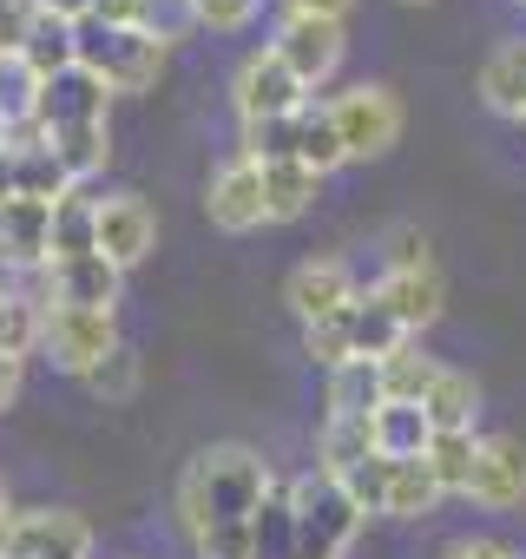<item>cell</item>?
<instances>
[{
  "instance_id": "1",
  "label": "cell",
  "mask_w": 526,
  "mask_h": 559,
  "mask_svg": "<svg viewBox=\"0 0 526 559\" xmlns=\"http://www.w3.org/2000/svg\"><path fill=\"white\" fill-rule=\"evenodd\" d=\"M277 487V474L263 467L256 448L243 441H217L198 448L178 474V526L191 539L198 559H250V526L263 493Z\"/></svg>"
},
{
  "instance_id": "2",
  "label": "cell",
  "mask_w": 526,
  "mask_h": 559,
  "mask_svg": "<svg viewBox=\"0 0 526 559\" xmlns=\"http://www.w3.org/2000/svg\"><path fill=\"white\" fill-rule=\"evenodd\" d=\"M408 336H402V323L375 304V290H362V297H349L336 317H323V323H310L303 330V356L330 376V369H349V362H382L388 349H402Z\"/></svg>"
},
{
  "instance_id": "3",
  "label": "cell",
  "mask_w": 526,
  "mask_h": 559,
  "mask_svg": "<svg viewBox=\"0 0 526 559\" xmlns=\"http://www.w3.org/2000/svg\"><path fill=\"white\" fill-rule=\"evenodd\" d=\"M284 493H290V520H297V559H343L356 546V533H362L369 513L349 500L343 480H330L323 467H310Z\"/></svg>"
},
{
  "instance_id": "4",
  "label": "cell",
  "mask_w": 526,
  "mask_h": 559,
  "mask_svg": "<svg viewBox=\"0 0 526 559\" xmlns=\"http://www.w3.org/2000/svg\"><path fill=\"white\" fill-rule=\"evenodd\" d=\"M80 67L106 86V93H152L165 73V47L139 27H99L80 21Z\"/></svg>"
},
{
  "instance_id": "5",
  "label": "cell",
  "mask_w": 526,
  "mask_h": 559,
  "mask_svg": "<svg viewBox=\"0 0 526 559\" xmlns=\"http://www.w3.org/2000/svg\"><path fill=\"white\" fill-rule=\"evenodd\" d=\"M93 526L73 507H14L0 520V559H86Z\"/></svg>"
},
{
  "instance_id": "6",
  "label": "cell",
  "mask_w": 526,
  "mask_h": 559,
  "mask_svg": "<svg viewBox=\"0 0 526 559\" xmlns=\"http://www.w3.org/2000/svg\"><path fill=\"white\" fill-rule=\"evenodd\" d=\"M330 119H336V132H343V152H349V158H382V152L402 139V126H408V112H402L395 86H375V80H362V86L336 93V99H330Z\"/></svg>"
},
{
  "instance_id": "7",
  "label": "cell",
  "mask_w": 526,
  "mask_h": 559,
  "mask_svg": "<svg viewBox=\"0 0 526 559\" xmlns=\"http://www.w3.org/2000/svg\"><path fill=\"white\" fill-rule=\"evenodd\" d=\"M93 250L125 276L139 270L152 250H158V211L139 198V191H112V198H93Z\"/></svg>"
},
{
  "instance_id": "8",
  "label": "cell",
  "mask_w": 526,
  "mask_h": 559,
  "mask_svg": "<svg viewBox=\"0 0 526 559\" xmlns=\"http://www.w3.org/2000/svg\"><path fill=\"white\" fill-rule=\"evenodd\" d=\"M230 106H237V119L243 126H263V119H290L297 106H310V86L263 47V53H250L243 67H237V80H230Z\"/></svg>"
},
{
  "instance_id": "9",
  "label": "cell",
  "mask_w": 526,
  "mask_h": 559,
  "mask_svg": "<svg viewBox=\"0 0 526 559\" xmlns=\"http://www.w3.org/2000/svg\"><path fill=\"white\" fill-rule=\"evenodd\" d=\"M40 349L53 356V369L86 382L119 349V323H112V310H47V343Z\"/></svg>"
},
{
  "instance_id": "10",
  "label": "cell",
  "mask_w": 526,
  "mask_h": 559,
  "mask_svg": "<svg viewBox=\"0 0 526 559\" xmlns=\"http://www.w3.org/2000/svg\"><path fill=\"white\" fill-rule=\"evenodd\" d=\"M271 53L316 93V86H330L336 80V67H343V21H310V14H284V27H277V40H271Z\"/></svg>"
},
{
  "instance_id": "11",
  "label": "cell",
  "mask_w": 526,
  "mask_h": 559,
  "mask_svg": "<svg viewBox=\"0 0 526 559\" xmlns=\"http://www.w3.org/2000/svg\"><path fill=\"white\" fill-rule=\"evenodd\" d=\"M204 217L224 230V237H243V230H263L271 224V211H263V171L250 158H230L211 171L204 185Z\"/></svg>"
},
{
  "instance_id": "12",
  "label": "cell",
  "mask_w": 526,
  "mask_h": 559,
  "mask_svg": "<svg viewBox=\"0 0 526 559\" xmlns=\"http://www.w3.org/2000/svg\"><path fill=\"white\" fill-rule=\"evenodd\" d=\"M375 304L402 323V336H421L441 310H447V276L434 263H415V270H382L375 276Z\"/></svg>"
},
{
  "instance_id": "13",
  "label": "cell",
  "mask_w": 526,
  "mask_h": 559,
  "mask_svg": "<svg viewBox=\"0 0 526 559\" xmlns=\"http://www.w3.org/2000/svg\"><path fill=\"white\" fill-rule=\"evenodd\" d=\"M467 500L487 513H506L526 500V441L519 435H480V461L467 480Z\"/></svg>"
},
{
  "instance_id": "14",
  "label": "cell",
  "mask_w": 526,
  "mask_h": 559,
  "mask_svg": "<svg viewBox=\"0 0 526 559\" xmlns=\"http://www.w3.org/2000/svg\"><path fill=\"white\" fill-rule=\"evenodd\" d=\"M53 263V204L8 198L0 204V270H47Z\"/></svg>"
},
{
  "instance_id": "15",
  "label": "cell",
  "mask_w": 526,
  "mask_h": 559,
  "mask_svg": "<svg viewBox=\"0 0 526 559\" xmlns=\"http://www.w3.org/2000/svg\"><path fill=\"white\" fill-rule=\"evenodd\" d=\"M349 297H362L356 290V276H349V263L343 257H310V263H297L290 270V284H284V304L297 310V323L310 330V323H323V317H336Z\"/></svg>"
},
{
  "instance_id": "16",
  "label": "cell",
  "mask_w": 526,
  "mask_h": 559,
  "mask_svg": "<svg viewBox=\"0 0 526 559\" xmlns=\"http://www.w3.org/2000/svg\"><path fill=\"white\" fill-rule=\"evenodd\" d=\"M119 284H125V276L99 250L67 257V263H47V290H53L47 310H112L119 304Z\"/></svg>"
},
{
  "instance_id": "17",
  "label": "cell",
  "mask_w": 526,
  "mask_h": 559,
  "mask_svg": "<svg viewBox=\"0 0 526 559\" xmlns=\"http://www.w3.org/2000/svg\"><path fill=\"white\" fill-rule=\"evenodd\" d=\"M106 106H112V93L86 73V67H73V73H60V80H47L40 86V112H34V132H67V126H106Z\"/></svg>"
},
{
  "instance_id": "18",
  "label": "cell",
  "mask_w": 526,
  "mask_h": 559,
  "mask_svg": "<svg viewBox=\"0 0 526 559\" xmlns=\"http://www.w3.org/2000/svg\"><path fill=\"white\" fill-rule=\"evenodd\" d=\"M290 165H310L316 178H330L336 165H349L343 132H336V119H330V99H310V106L290 112Z\"/></svg>"
},
{
  "instance_id": "19",
  "label": "cell",
  "mask_w": 526,
  "mask_h": 559,
  "mask_svg": "<svg viewBox=\"0 0 526 559\" xmlns=\"http://www.w3.org/2000/svg\"><path fill=\"white\" fill-rule=\"evenodd\" d=\"M8 165H14V191L21 198H40V204H60V198H73L80 185L60 171V158L47 152V139L27 126V132H14V152H8Z\"/></svg>"
},
{
  "instance_id": "20",
  "label": "cell",
  "mask_w": 526,
  "mask_h": 559,
  "mask_svg": "<svg viewBox=\"0 0 526 559\" xmlns=\"http://www.w3.org/2000/svg\"><path fill=\"white\" fill-rule=\"evenodd\" d=\"M362 461H375V428H369V415H323L316 467H323L330 480H349Z\"/></svg>"
},
{
  "instance_id": "21",
  "label": "cell",
  "mask_w": 526,
  "mask_h": 559,
  "mask_svg": "<svg viewBox=\"0 0 526 559\" xmlns=\"http://www.w3.org/2000/svg\"><path fill=\"white\" fill-rule=\"evenodd\" d=\"M480 99H487V112L526 126V40H506L480 60Z\"/></svg>"
},
{
  "instance_id": "22",
  "label": "cell",
  "mask_w": 526,
  "mask_h": 559,
  "mask_svg": "<svg viewBox=\"0 0 526 559\" xmlns=\"http://www.w3.org/2000/svg\"><path fill=\"white\" fill-rule=\"evenodd\" d=\"M21 60H27L40 80H60V73H73V67H80V27L40 8V14H34V27H27V40H21Z\"/></svg>"
},
{
  "instance_id": "23",
  "label": "cell",
  "mask_w": 526,
  "mask_h": 559,
  "mask_svg": "<svg viewBox=\"0 0 526 559\" xmlns=\"http://www.w3.org/2000/svg\"><path fill=\"white\" fill-rule=\"evenodd\" d=\"M369 428H375V454H388V461H415L434 441V421H428L421 402H382L369 415Z\"/></svg>"
},
{
  "instance_id": "24",
  "label": "cell",
  "mask_w": 526,
  "mask_h": 559,
  "mask_svg": "<svg viewBox=\"0 0 526 559\" xmlns=\"http://www.w3.org/2000/svg\"><path fill=\"white\" fill-rule=\"evenodd\" d=\"M375 369H382V402H428V389L441 382V369H447V362H434V356L408 336V343H402V349H388Z\"/></svg>"
},
{
  "instance_id": "25",
  "label": "cell",
  "mask_w": 526,
  "mask_h": 559,
  "mask_svg": "<svg viewBox=\"0 0 526 559\" xmlns=\"http://www.w3.org/2000/svg\"><path fill=\"white\" fill-rule=\"evenodd\" d=\"M40 139H47V152L60 158V171H67L73 185L99 178L106 158H112V132H106V126H67V132H40Z\"/></svg>"
},
{
  "instance_id": "26",
  "label": "cell",
  "mask_w": 526,
  "mask_h": 559,
  "mask_svg": "<svg viewBox=\"0 0 526 559\" xmlns=\"http://www.w3.org/2000/svg\"><path fill=\"white\" fill-rule=\"evenodd\" d=\"M428 421H434V435H474V421H480V389H474V376H461V369H441V382L428 389Z\"/></svg>"
},
{
  "instance_id": "27",
  "label": "cell",
  "mask_w": 526,
  "mask_h": 559,
  "mask_svg": "<svg viewBox=\"0 0 526 559\" xmlns=\"http://www.w3.org/2000/svg\"><path fill=\"white\" fill-rule=\"evenodd\" d=\"M40 343H47V304L27 290H0V356L27 362Z\"/></svg>"
},
{
  "instance_id": "28",
  "label": "cell",
  "mask_w": 526,
  "mask_h": 559,
  "mask_svg": "<svg viewBox=\"0 0 526 559\" xmlns=\"http://www.w3.org/2000/svg\"><path fill=\"white\" fill-rule=\"evenodd\" d=\"M256 171H263V211H271V224L303 217L316 204V191H323V178L310 165H256Z\"/></svg>"
},
{
  "instance_id": "29",
  "label": "cell",
  "mask_w": 526,
  "mask_h": 559,
  "mask_svg": "<svg viewBox=\"0 0 526 559\" xmlns=\"http://www.w3.org/2000/svg\"><path fill=\"white\" fill-rule=\"evenodd\" d=\"M434 500H441V487H434L421 454L415 461H388V493H382L388 520H421V513H434Z\"/></svg>"
},
{
  "instance_id": "30",
  "label": "cell",
  "mask_w": 526,
  "mask_h": 559,
  "mask_svg": "<svg viewBox=\"0 0 526 559\" xmlns=\"http://www.w3.org/2000/svg\"><path fill=\"white\" fill-rule=\"evenodd\" d=\"M250 559H297V520H290V493H284V480L263 493V507H256Z\"/></svg>"
},
{
  "instance_id": "31",
  "label": "cell",
  "mask_w": 526,
  "mask_h": 559,
  "mask_svg": "<svg viewBox=\"0 0 526 559\" xmlns=\"http://www.w3.org/2000/svg\"><path fill=\"white\" fill-rule=\"evenodd\" d=\"M421 461H428V474H434L441 500H447V493H467V480H474V461H480V435H434Z\"/></svg>"
},
{
  "instance_id": "32",
  "label": "cell",
  "mask_w": 526,
  "mask_h": 559,
  "mask_svg": "<svg viewBox=\"0 0 526 559\" xmlns=\"http://www.w3.org/2000/svg\"><path fill=\"white\" fill-rule=\"evenodd\" d=\"M40 73L21 60V53H0V119H8L14 132H27L34 126V112H40Z\"/></svg>"
},
{
  "instance_id": "33",
  "label": "cell",
  "mask_w": 526,
  "mask_h": 559,
  "mask_svg": "<svg viewBox=\"0 0 526 559\" xmlns=\"http://www.w3.org/2000/svg\"><path fill=\"white\" fill-rule=\"evenodd\" d=\"M375 408H382V369L375 362L330 369V415H375Z\"/></svg>"
},
{
  "instance_id": "34",
  "label": "cell",
  "mask_w": 526,
  "mask_h": 559,
  "mask_svg": "<svg viewBox=\"0 0 526 559\" xmlns=\"http://www.w3.org/2000/svg\"><path fill=\"white\" fill-rule=\"evenodd\" d=\"M139 34H152L171 53L184 34H198V0H139Z\"/></svg>"
},
{
  "instance_id": "35",
  "label": "cell",
  "mask_w": 526,
  "mask_h": 559,
  "mask_svg": "<svg viewBox=\"0 0 526 559\" xmlns=\"http://www.w3.org/2000/svg\"><path fill=\"white\" fill-rule=\"evenodd\" d=\"M93 250V198H60L53 204V263H67V257H86Z\"/></svg>"
},
{
  "instance_id": "36",
  "label": "cell",
  "mask_w": 526,
  "mask_h": 559,
  "mask_svg": "<svg viewBox=\"0 0 526 559\" xmlns=\"http://www.w3.org/2000/svg\"><path fill=\"white\" fill-rule=\"evenodd\" d=\"M139 382H145V362H139V356H132L125 343H119V349H112V356H106V362H99V369L86 376V389H93V395H99L106 408L132 402V395H139Z\"/></svg>"
},
{
  "instance_id": "37",
  "label": "cell",
  "mask_w": 526,
  "mask_h": 559,
  "mask_svg": "<svg viewBox=\"0 0 526 559\" xmlns=\"http://www.w3.org/2000/svg\"><path fill=\"white\" fill-rule=\"evenodd\" d=\"M343 487H349V500H356L362 513H382V493H388V454L362 461V467H356V474H349Z\"/></svg>"
},
{
  "instance_id": "38",
  "label": "cell",
  "mask_w": 526,
  "mask_h": 559,
  "mask_svg": "<svg viewBox=\"0 0 526 559\" xmlns=\"http://www.w3.org/2000/svg\"><path fill=\"white\" fill-rule=\"evenodd\" d=\"M250 21H256V0H198V27L211 34H237Z\"/></svg>"
},
{
  "instance_id": "39",
  "label": "cell",
  "mask_w": 526,
  "mask_h": 559,
  "mask_svg": "<svg viewBox=\"0 0 526 559\" xmlns=\"http://www.w3.org/2000/svg\"><path fill=\"white\" fill-rule=\"evenodd\" d=\"M415 263H434L428 257V237L421 230H395L388 237V270H415Z\"/></svg>"
},
{
  "instance_id": "40",
  "label": "cell",
  "mask_w": 526,
  "mask_h": 559,
  "mask_svg": "<svg viewBox=\"0 0 526 559\" xmlns=\"http://www.w3.org/2000/svg\"><path fill=\"white\" fill-rule=\"evenodd\" d=\"M441 559H519V552H513L506 539H454Z\"/></svg>"
},
{
  "instance_id": "41",
  "label": "cell",
  "mask_w": 526,
  "mask_h": 559,
  "mask_svg": "<svg viewBox=\"0 0 526 559\" xmlns=\"http://www.w3.org/2000/svg\"><path fill=\"white\" fill-rule=\"evenodd\" d=\"M93 21L99 27H139V0H99Z\"/></svg>"
},
{
  "instance_id": "42",
  "label": "cell",
  "mask_w": 526,
  "mask_h": 559,
  "mask_svg": "<svg viewBox=\"0 0 526 559\" xmlns=\"http://www.w3.org/2000/svg\"><path fill=\"white\" fill-rule=\"evenodd\" d=\"M356 0H290V14H310V21H343Z\"/></svg>"
},
{
  "instance_id": "43",
  "label": "cell",
  "mask_w": 526,
  "mask_h": 559,
  "mask_svg": "<svg viewBox=\"0 0 526 559\" xmlns=\"http://www.w3.org/2000/svg\"><path fill=\"white\" fill-rule=\"evenodd\" d=\"M40 8H47V14H60V21H73V27H80V21H93V8H99V0H40Z\"/></svg>"
},
{
  "instance_id": "44",
  "label": "cell",
  "mask_w": 526,
  "mask_h": 559,
  "mask_svg": "<svg viewBox=\"0 0 526 559\" xmlns=\"http://www.w3.org/2000/svg\"><path fill=\"white\" fill-rule=\"evenodd\" d=\"M14 395H21V362H14V356H0V415L14 408Z\"/></svg>"
},
{
  "instance_id": "45",
  "label": "cell",
  "mask_w": 526,
  "mask_h": 559,
  "mask_svg": "<svg viewBox=\"0 0 526 559\" xmlns=\"http://www.w3.org/2000/svg\"><path fill=\"white\" fill-rule=\"evenodd\" d=\"M14 198V165H8V152H0V204Z\"/></svg>"
},
{
  "instance_id": "46",
  "label": "cell",
  "mask_w": 526,
  "mask_h": 559,
  "mask_svg": "<svg viewBox=\"0 0 526 559\" xmlns=\"http://www.w3.org/2000/svg\"><path fill=\"white\" fill-rule=\"evenodd\" d=\"M0 152H14V126L8 119H0Z\"/></svg>"
},
{
  "instance_id": "47",
  "label": "cell",
  "mask_w": 526,
  "mask_h": 559,
  "mask_svg": "<svg viewBox=\"0 0 526 559\" xmlns=\"http://www.w3.org/2000/svg\"><path fill=\"white\" fill-rule=\"evenodd\" d=\"M14 513V500H8V480H0V520H8Z\"/></svg>"
},
{
  "instance_id": "48",
  "label": "cell",
  "mask_w": 526,
  "mask_h": 559,
  "mask_svg": "<svg viewBox=\"0 0 526 559\" xmlns=\"http://www.w3.org/2000/svg\"><path fill=\"white\" fill-rule=\"evenodd\" d=\"M408 8H421V0H408Z\"/></svg>"
},
{
  "instance_id": "49",
  "label": "cell",
  "mask_w": 526,
  "mask_h": 559,
  "mask_svg": "<svg viewBox=\"0 0 526 559\" xmlns=\"http://www.w3.org/2000/svg\"><path fill=\"white\" fill-rule=\"evenodd\" d=\"M519 8H526V0H519Z\"/></svg>"
}]
</instances>
